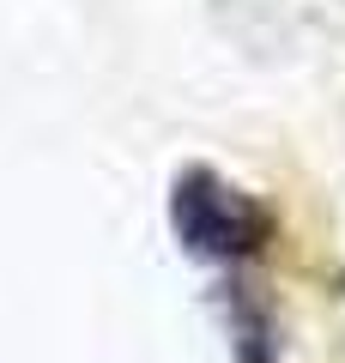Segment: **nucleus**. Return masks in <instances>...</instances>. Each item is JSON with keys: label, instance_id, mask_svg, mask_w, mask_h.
Here are the masks:
<instances>
[{"label": "nucleus", "instance_id": "1", "mask_svg": "<svg viewBox=\"0 0 345 363\" xmlns=\"http://www.w3.org/2000/svg\"><path fill=\"white\" fill-rule=\"evenodd\" d=\"M170 224H176L182 248L194 260H255L267 248V212L261 200H248L243 188H230L218 169H182L170 188Z\"/></svg>", "mask_w": 345, "mask_h": 363}]
</instances>
